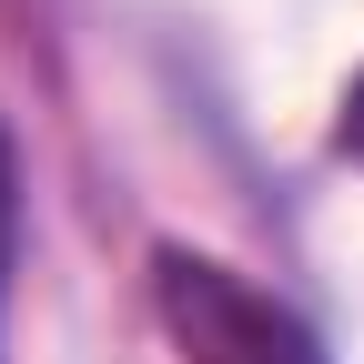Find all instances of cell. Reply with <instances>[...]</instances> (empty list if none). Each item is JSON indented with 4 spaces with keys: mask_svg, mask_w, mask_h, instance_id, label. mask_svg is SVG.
Wrapping results in <instances>:
<instances>
[{
    "mask_svg": "<svg viewBox=\"0 0 364 364\" xmlns=\"http://www.w3.org/2000/svg\"><path fill=\"white\" fill-rule=\"evenodd\" d=\"M334 142L364 162V71H354V91H344V122H334Z\"/></svg>",
    "mask_w": 364,
    "mask_h": 364,
    "instance_id": "3",
    "label": "cell"
},
{
    "mask_svg": "<svg viewBox=\"0 0 364 364\" xmlns=\"http://www.w3.org/2000/svg\"><path fill=\"white\" fill-rule=\"evenodd\" d=\"M152 304H162L182 364H324L304 314H284L263 284H243L213 253H162L152 263Z\"/></svg>",
    "mask_w": 364,
    "mask_h": 364,
    "instance_id": "1",
    "label": "cell"
},
{
    "mask_svg": "<svg viewBox=\"0 0 364 364\" xmlns=\"http://www.w3.org/2000/svg\"><path fill=\"white\" fill-rule=\"evenodd\" d=\"M11 253H21V172H11V142H0V284H11Z\"/></svg>",
    "mask_w": 364,
    "mask_h": 364,
    "instance_id": "2",
    "label": "cell"
}]
</instances>
